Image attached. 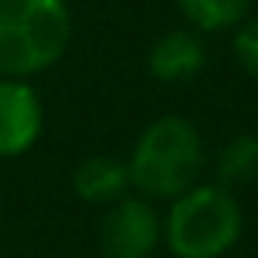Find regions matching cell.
Segmentation results:
<instances>
[{
	"instance_id": "1",
	"label": "cell",
	"mask_w": 258,
	"mask_h": 258,
	"mask_svg": "<svg viewBox=\"0 0 258 258\" xmlns=\"http://www.w3.org/2000/svg\"><path fill=\"white\" fill-rule=\"evenodd\" d=\"M72 43L66 0H0V79L46 72Z\"/></svg>"
},
{
	"instance_id": "2",
	"label": "cell",
	"mask_w": 258,
	"mask_h": 258,
	"mask_svg": "<svg viewBox=\"0 0 258 258\" xmlns=\"http://www.w3.org/2000/svg\"><path fill=\"white\" fill-rule=\"evenodd\" d=\"M203 170V141L186 118H157L141 131L127 160V180L154 200H176L196 186Z\"/></svg>"
},
{
	"instance_id": "3",
	"label": "cell",
	"mask_w": 258,
	"mask_h": 258,
	"mask_svg": "<svg viewBox=\"0 0 258 258\" xmlns=\"http://www.w3.org/2000/svg\"><path fill=\"white\" fill-rule=\"evenodd\" d=\"M160 235L176 258H219L239 242L242 209L219 183L189 186L173 200Z\"/></svg>"
},
{
	"instance_id": "4",
	"label": "cell",
	"mask_w": 258,
	"mask_h": 258,
	"mask_svg": "<svg viewBox=\"0 0 258 258\" xmlns=\"http://www.w3.org/2000/svg\"><path fill=\"white\" fill-rule=\"evenodd\" d=\"M160 242V216L141 196H121L108 206L98 226L105 258H151Z\"/></svg>"
},
{
	"instance_id": "5",
	"label": "cell",
	"mask_w": 258,
	"mask_h": 258,
	"mask_svg": "<svg viewBox=\"0 0 258 258\" xmlns=\"http://www.w3.org/2000/svg\"><path fill=\"white\" fill-rule=\"evenodd\" d=\"M43 131V105L23 79H0V157H20Z\"/></svg>"
},
{
	"instance_id": "6",
	"label": "cell",
	"mask_w": 258,
	"mask_h": 258,
	"mask_svg": "<svg viewBox=\"0 0 258 258\" xmlns=\"http://www.w3.org/2000/svg\"><path fill=\"white\" fill-rule=\"evenodd\" d=\"M206 62V49H203L200 36L189 30H170L151 46L147 52V69L157 82H186Z\"/></svg>"
},
{
	"instance_id": "7",
	"label": "cell",
	"mask_w": 258,
	"mask_h": 258,
	"mask_svg": "<svg viewBox=\"0 0 258 258\" xmlns=\"http://www.w3.org/2000/svg\"><path fill=\"white\" fill-rule=\"evenodd\" d=\"M127 164L118 157H108V154H98V157H88L76 167L72 173V189H76L79 200L85 203H114L124 196L127 186Z\"/></svg>"
},
{
	"instance_id": "8",
	"label": "cell",
	"mask_w": 258,
	"mask_h": 258,
	"mask_svg": "<svg viewBox=\"0 0 258 258\" xmlns=\"http://www.w3.org/2000/svg\"><path fill=\"white\" fill-rule=\"evenodd\" d=\"M255 0H176L180 13L200 33H219L229 26H239L248 17Z\"/></svg>"
},
{
	"instance_id": "9",
	"label": "cell",
	"mask_w": 258,
	"mask_h": 258,
	"mask_svg": "<svg viewBox=\"0 0 258 258\" xmlns=\"http://www.w3.org/2000/svg\"><path fill=\"white\" fill-rule=\"evenodd\" d=\"M258 176V138L255 134H239L229 144H222L216 157V180L219 186H242Z\"/></svg>"
},
{
	"instance_id": "10",
	"label": "cell",
	"mask_w": 258,
	"mask_h": 258,
	"mask_svg": "<svg viewBox=\"0 0 258 258\" xmlns=\"http://www.w3.org/2000/svg\"><path fill=\"white\" fill-rule=\"evenodd\" d=\"M235 56H239L242 69L258 79V17L242 20L239 33H235Z\"/></svg>"
}]
</instances>
